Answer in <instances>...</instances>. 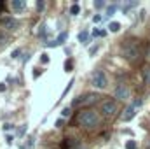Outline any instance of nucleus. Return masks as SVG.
<instances>
[{"instance_id": "nucleus-1", "label": "nucleus", "mask_w": 150, "mask_h": 149, "mask_svg": "<svg viewBox=\"0 0 150 149\" xmlns=\"http://www.w3.org/2000/svg\"><path fill=\"white\" fill-rule=\"evenodd\" d=\"M122 56L127 62H138L142 56V47L136 40H126L122 46Z\"/></svg>"}, {"instance_id": "nucleus-2", "label": "nucleus", "mask_w": 150, "mask_h": 149, "mask_svg": "<svg viewBox=\"0 0 150 149\" xmlns=\"http://www.w3.org/2000/svg\"><path fill=\"white\" fill-rule=\"evenodd\" d=\"M79 125L84 126V128H96L100 125V116L94 111H82L77 117Z\"/></svg>"}, {"instance_id": "nucleus-3", "label": "nucleus", "mask_w": 150, "mask_h": 149, "mask_svg": "<svg viewBox=\"0 0 150 149\" xmlns=\"http://www.w3.org/2000/svg\"><path fill=\"white\" fill-rule=\"evenodd\" d=\"M93 86L98 88V90H105L108 86V77L103 70H96L93 74Z\"/></svg>"}, {"instance_id": "nucleus-4", "label": "nucleus", "mask_w": 150, "mask_h": 149, "mask_svg": "<svg viewBox=\"0 0 150 149\" xmlns=\"http://www.w3.org/2000/svg\"><path fill=\"white\" fill-rule=\"evenodd\" d=\"M100 111H101L103 116L110 117V116H113V114L117 112V102H115V100H110V98H108V100H105V102H101Z\"/></svg>"}, {"instance_id": "nucleus-5", "label": "nucleus", "mask_w": 150, "mask_h": 149, "mask_svg": "<svg viewBox=\"0 0 150 149\" xmlns=\"http://www.w3.org/2000/svg\"><path fill=\"white\" fill-rule=\"evenodd\" d=\"M113 95H115V98H117V100H127V98L131 97V90H129L126 84H117V86H115Z\"/></svg>"}, {"instance_id": "nucleus-6", "label": "nucleus", "mask_w": 150, "mask_h": 149, "mask_svg": "<svg viewBox=\"0 0 150 149\" xmlns=\"http://www.w3.org/2000/svg\"><path fill=\"white\" fill-rule=\"evenodd\" d=\"M2 25H4L7 30H18V27H19L18 19H14V18H4V19H2Z\"/></svg>"}, {"instance_id": "nucleus-7", "label": "nucleus", "mask_w": 150, "mask_h": 149, "mask_svg": "<svg viewBox=\"0 0 150 149\" xmlns=\"http://www.w3.org/2000/svg\"><path fill=\"white\" fill-rule=\"evenodd\" d=\"M134 114H136V107L134 105H127L124 109V114H122V121H131L134 117Z\"/></svg>"}, {"instance_id": "nucleus-8", "label": "nucleus", "mask_w": 150, "mask_h": 149, "mask_svg": "<svg viewBox=\"0 0 150 149\" xmlns=\"http://www.w3.org/2000/svg\"><path fill=\"white\" fill-rule=\"evenodd\" d=\"M11 7H12V11L21 12V11L26 9V0H12L11 2Z\"/></svg>"}, {"instance_id": "nucleus-9", "label": "nucleus", "mask_w": 150, "mask_h": 149, "mask_svg": "<svg viewBox=\"0 0 150 149\" xmlns=\"http://www.w3.org/2000/svg\"><path fill=\"white\" fill-rule=\"evenodd\" d=\"M67 39H68V32H61V34L58 35V39H56L54 42H47V46H49V47H54V46H61V44H63Z\"/></svg>"}, {"instance_id": "nucleus-10", "label": "nucleus", "mask_w": 150, "mask_h": 149, "mask_svg": "<svg viewBox=\"0 0 150 149\" xmlns=\"http://www.w3.org/2000/svg\"><path fill=\"white\" fill-rule=\"evenodd\" d=\"M98 98H100V97H98L96 93H89V95H86V97H84V104H82V105L94 104V102H98Z\"/></svg>"}, {"instance_id": "nucleus-11", "label": "nucleus", "mask_w": 150, "mask_h": 149, "mask_svg": "<svg viewBox=\"0 0 150 149\" xmlns=\"http://www.w3.org/2000/svg\"><path fill=\"white\" fill-rule=\"evenodd\" d=\"M79 40H80V42H82V44H86V42H87V40H89V34H87V32H86V30H82V32H80V34H79Z\"/></svg>"}, {"instance_id": "nucleus-12", "label": "nucleus", "mask_w": 150, "mask_h": 149, "mask_svg": "<svg viewBox=\"0 0 150 149\" xmlns=\"http://www.w3.org/2000/svg\"><path fill=\"white\" fill-rule=\"evenodd\" d=\"M143 79H145V84L150 86V67H145L143 69Z\"/></svg>"}, {"instance_id": "nucleus-13", "label": "nucleus", "mask_w": 150, "mask_h": 149, "mask_svg": "<svg viewBox=\"0 0 150 149\" xmlns=\"http://www.w3.org/2000/svg\"><path fill=\"white\" fill-rule=\"evenodd\" d=\"M108 30H110V32H119V30H120V23H117V21H112V23L108 25Z\"/></svg>"}, {"instance_id": "nucleus-14", "label": "nucleus", "mask_w": 150, "mask_h": 149, "mask_svg": "<svg viewBox=\"0 0 150 149\" xmlns=\"http://www.w3.org/2000/svg\"><path fill=\"white\" fill-rule=\"evenodd\" d=\"M136 5H138V2H131V4H126V5L122 7V11H124V12H127L129 9H133V7H136Z\"/></svg>"}, {"instance_id": "nucleus-15", "label": "nucleus", "mask_w": 150, "mask_h": 149, "mask_svg": "<svg viewBox=\"0 0 150 149\" xmlns=\"http://www.w3.org/2000/svg\"><path fill=\"white\" fill-rule=\"evenodd\" d=\"M115 11H117V5H108L107 7V16H112Z\"/></svg>"}, {"instance_id": "nucleus-16", "label": "nucleus", "mask_w": 150, "mask_h": 149, "mask_svg": "<svg viewBox=\"0 0 150 149\" xmlns=\"http://www.w3.org/2000/svg\"><path fill=\"white\" fill-rule=\"evenodd\" d=\"M70 114H72V109H70V107H65V109L61 111V117H68Z\"/></svg>"}, {"instance_id": "nucleus-17", "label": "nucleus", "mask_w": 150, "mask_h": 149, "mask_svg": "<svg viewBox=\"0 0 150 149\" xmlns=\"http://www.w3.org/2000/svg\"><path fill=\"white\" fill-rule=\"evenodd\" d=\"M11 56H12V58H14V60H18V58H19V56H21V49H14V51H12V53H11Z\"/></svg>"}, {"instance_id": "nucleus-18", "label": "nucleus", "mask_w": 150, "mask_h": 149, "mask_svg": "<svg viewBox=\"0 0 150 149\" xmlns=\"http://www.w3.org/2000/svg\"><path fill=\"white\" fill-rule=\"evenodd\" d=\"M126 149H136V142L134 140H127L126 142Z\"/></svg>"}, {"instance_id": "nucleus-19", "label": "nucleus", "mask_w": 150, "mask_h": 149, "mask_svg": "<svg viewBox=\"0 0 150 149\" xmlns=\"http://www.w3.org/2000/svg\"><path fill=\"white\" fill-rule=\"evenodd\" d=\"M80 104H84V98H82V97H77V98H75L74 102H72V105H80Z\"/></svg>"}, {"instance_id": "nucleus-20", "label": "nucleus", "mask_w": 150, "mask_h": 149, "mask_svg": "<svg viewBox=\"0 0 150 149\" xmlns=\"http://www.w3.org/2000/svg\"><path fill=\"white\" fill-rule=\"evenodd\" d=\"M79 11H80V9H79V5H77V4H74V5L70 7V14H79Z\"/></svg>"}, {"instance_id": "nucleus-21", "label": "nucleus", "mask_w": 150, "mask_h": 149, "mask_svg": "<svg viewBox=\"0 0 150 149\" xmlns=\"http://www.w3.org/2000/svg\"><path fill=\"white\" fill-rule=\"evenodd\" d=\"M72 84H74V79H72V81H70V82H68V86H67V88H65V91H63V97H65V95H67V93H68V91H70V90H72Z\"/></svg>"}, {"instance_id": "nucleus-22", "label": "nucleus", "mask_w": 150, "mask_h": 149, "mask_svg": "<svg viewBox=\"0 0 150 149\" xmlns=\"http://www.w3.org/2000/svg\"><path fill=\"white\" fill-rule=\"evenodd\" d=\"M94 7H96V9H103V7H105V2H101V0H100V2H94Z\"/></svg>"}, {"instance_id": "nucleus-23", "label": "nucleus", "mask_w": 150, "mask_h": 149, "mask_svg": "<svg viewBox=\"0 0 150 149\" xmlns=\"http://www.w3.org/2000/svg\"><path fill=\"white\" fill-rule=\"evenodd\" d=\"M44 7H45V4H44L42 0H38V2H37V9H38V11H44Z\"/></svg>"}, {"instance_id": "nucleus-24", "label": "nucleus", "mask_w": 150, "mask_h": 149, "mask_svg": "<svg viewBox=\"0 0 150 149\" xmlns=\"http://www.w3.org/2000/svg\"><path fill=\"white\" fill-rule=\"evenodd\" d=\"M5 40H7V35L0 32V44H5Z\"/></svg>"}, {"instance_id": "nucleus-25", "label": "nucleus", "mask_w": 150, "mask_h": 149, "mask_svg": "<svg viewBox=\"0 0 150 149\" xmlns=\"http://www.w3.org/2000/svg\"><path fill=\"white\" fill-rule=\"evenodd\" d=\"M93 21H94V23H100V21H101V16H100V14H96V16L93 18Z\"/></svg>"}, {"instance_id": "nucleus-26", "label": "nucleus", "mask_w": 150, "mask_h": 149, "mask_svg": "<svg viewBox=\"0 0 150 149\" xmlns=\"http://www.w3.org/2000/svg\"><path fill=\"white\" fill-rule=\"evenodd\" d=\"M40 60H42V63H47V62H49V56H47V54H42Z\"/></svg>"}, {"instance_id": "nucleus-27", "label": "nucleus", "mask_w": 150, "mask_h": 149, "mask_svg": "<svg viewBox=\"0 0 150 149\" xmlns=\"http://www.w3.org/2000/svg\"><path fill=\"white\" fill-rule=\"evenodd\" d=\"M133 105H134V107H140V105H142V100H140V98H136V100L133 102Z\"/></svg>"}, {"instance_id": "nucleus-28", "label": "nucleus", "mask_w": 150, "mask_h": 149, "mask_svg": "<svg viewBox=\"0 0 150 149\" xmlns=\"http://www.w3.org/2000/svg\"><path fill=\"white\" fill-rule=\"evenodd\" d=\"M11 128H12V125H9V123H5V125H4V130H5V132H9Z\"/></svg>"}, {"instance_id": "nucleus-29", "label": "nucleus", "mask_w": 150, "mask_h": 149, "mask_svg": "<svg viewBox=\"0 0 150 149\" xmlns=\"http://www.w3.org/2000/svg\"><path fill=\"white\" fill-rule=\"evenodd\" d=\"M25 126H26V125H23V126L18 130V135H23V133H25Z\"/></svg>"}, {"instance_id": "nucleus-30", "label": "nucleus", "mask_w": 150, "mask_h": 149, "mask_svg": "<svg viewBox=\"0 0 150 149\" xmlns=\"http://www.w3.org/2000/svg\"><path fill=\"white\" fill-rule=\"evenodd\" d=\"M56 126L61 128V126H63V119H58V121H56Z\"/></svg>"}, {"instance_id": "nucleus-31", "label": "nucleus", "mask_w": 150, "mask_h": 149, "mask_svg": "<svg viewBox=\"0 0 150 149\" xmlns=\"http://www.w3.org/2000/svg\"><path fill=\"white\" fill-rule=\"evenodd\" d=\"M96 51H98V46H94V47H91V51H89V53H91V54H94Z\"/></svg>"}, {"instance_id": "nucleus-32", "label": "nucleus", "mask_w": 150, "mask_h": 149, "mask_svg": "<svg viewBox=\"0 0 150 149\" xmlns=\"http://www.w3.org/2000/svg\"><path fill=\"white\" fill-rule=\"evenodd\" d=\"M12 140H14V137H11V135H7V144H12Z\"/></svg>"}]
</instances>
